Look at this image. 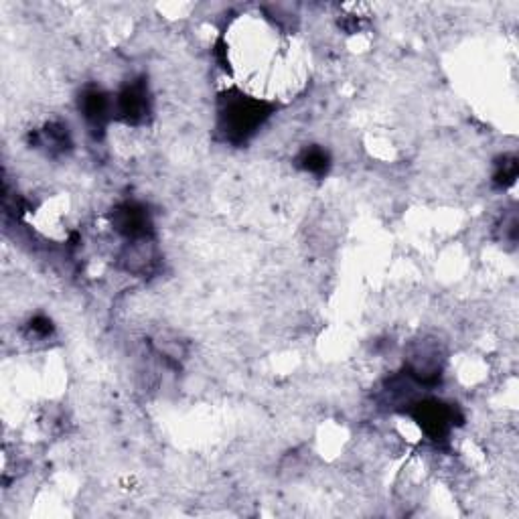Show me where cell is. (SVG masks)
I'll return each instance as SVG.
<instances>
[{
  "label": "cell",
  "instance_id": "cell-1",
  "mask_svg": "<svg viewBox=\"0 0 519 519\" xmlns=\"http://www.w3.org/2000/svg\"><path fill=\"white\" fill-rule=\"evenodd\" d=\"M270 116V108L260 98L244 94H228L219 108V130L230 142H246L260 130V126Z\"/></svg>",
  "mask_w": 519,
  "mask_h": 519
},
{
  "label": "cell",
  "instance_id": "cell-3",
  "mask_svg": "<svg viewBox=\"0 0 519 519\" xmlns=\"http://www.w3.org/2000/svg\"><path fill=\"white\" fill-rule=\"evenodd\" d=\"M112 226L114 230L130 240H142V238H155V228L151 213L146 211L140 203H122L112 211Z\"/></svg>",
  "mask_w": 519,
  "mask_h": 519
},
{
  "label": "cell",
  "instance_id": "cell-7",
  "mask_svg": "<svg viewBox=\"0 0 519 519\" xmlns=\"http://www.w3.org/2000/svg\"><path fill=\"white\" fill-rule=\"evenodd\" d=\"M517 177V161L515 157H503L499 163H497V171L493 175V181L497 187L505 189L507 185H511Z\"/></svg>",
  "mask_w": 519,
  "mask_h": 519
},
{
  "label": "cell",
  "instance_id": "cell-2",
  "mask_svg": "<svg viewBox=\"0 0 519 519\" xmlns=\"http://www.w3.org/2000/svg\"><path fill=\"white\" fill-rule=\"evenodd\" d=\"M412 410H414V420L430 440L442 442L449 438L455 426L453 406L442 404L438 400H426V402H414Z\"/></svg>",
  "mask_w": 519,
  "mask_h": 519
},
{
  "label": "cell",
  "instance_id": "cell-6",
  "mask_svg": "<svg viewBox=\"0 0 519 519\" xmlns=\"http://www.w3.org/2000/svg\"><path fill=\"white\" fill-rule=\"evenodd\" d=\"M296 165H299L305 173L309 175H325L331 161H329V153L321 146H307L303 148V153L296 159Z\"/></svg>",
  "mask_w": 519,
  "mask_h": 519
},
{
  "label": "cell",
  "instance_id": "cell-4",
  "mask_svg": "<svg viewBox=\"0 0 519 519\" xmlns=\"http://www.w3.org/2000/svg\"><path fill=\"white\" fill-rule=\"evenodd\" d=\"M114 114L126 124H142L151 114V94L144 80H134L120 90L114 100Z\"/></svg>",
  "mask_w": 519,
  "mask_h": 519
},
{
  "label": "cell",
  "instance_id": "cell-5",
  "mask_svg": "<svg viewBox=\"0 0 519 519\" xmlns=\"http://www.w3.org/2000/svg\"><path fill=\"white\" fill-rule=\"evenodd\" d=\"M80 112L92 130H104L114 116V100L100 88H88L80 96Z\"/></svg>",
  "mask_w": 519,
  "mask_h": 519
}]
</instances>
